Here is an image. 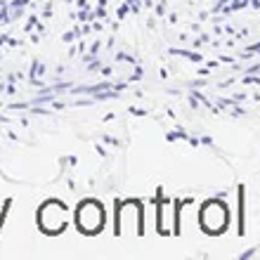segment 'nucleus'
<instances>
[{
	"label": "nucleus",
	"mask_w": 260,
	"mask_h": 260,
	"mask_svg": "<svg viewBox=\"0 0 260 260\" xmlns=\"http://www.w3.org/2000/svg\"><path fill=\"white\" fill-rule=\"evenodd\" d=\"M201 225H204L208 232H211V225H215L213 234L222 232L227 227V208L220 204V201H211V204L201 211Z\"/></svg>",
	"instance_id": "7ed1b4c3"
},
{
	"label": "nucleus",
	"mask_w": 260,
	"mask_h": 260,
	"mask_svg": "<svg viewBox=\"0 0 260 260\" xmlns=\"http://www.w3.org/2000/svg\"><path fill=\"white\" fill-rule=\"evenodd\" d=\"M74 225L83 234H100L104 227V208L95 199H83L74 213Z\"/></svg>",
	"instance_id": "f257e3e1"
},
{
	"label": "nucleus",
	"mask_w": 260,
	"mask_h": 260,
	"mask_svg": "<svg viewBox=\"0 0 260 260\" xmlns=\"http://www.w3.org/2000/svg\"><path fill=\"white\" fill-rule=\"evenodd\" d=\"M67 208L62 201H45L38 211V227L45 234H59L67 227Z\"/></svg>",
	"instance_id": "f03ea898"
}]
</instances>
